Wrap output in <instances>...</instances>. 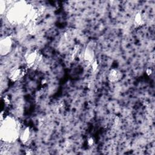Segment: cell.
I'll return each instance as SVG.
<instances>
[{
    "label": "cell",
    "instance_id": "obj_5",
    "mask_svg": "<svg viewBox=\"0 0 155 155\" xmlns=\"http://www.w3.org/2000/svg\"><path fill=\"white\" fill-rule=\"evenodd\" d=\"M32 137H33L32 130L29 127H25L22 130H21L19 138L23 144L27 145L30 142L31 140Z\"/></svg>",
    "mask_w": 155,
    "mask_h": 155
},
{
    "label": "cell",
    "instance_id": "obj_3",
    "mask_svg": "<svg viewBox=\"0 0 155 155\" xmlns=\"http://www.w3.org/2000/svg\"><path fill=\"white\" fill-rule=\"evenodd\" d=\"M27 10L25 8V4H20L19 2L15 4L13 7L11 8L10 15L14 20L21 19L23 18H25Z\"/></svg>",
    "mask_w": 155,
    "mask_h": 155
},
{
    "label": "cell",
    "instance_id": "obj_8",
    "mask_svg": "<svg viewBox=\"0 0 155 155\" xmlns=\"http://www.w3.org/2000/svg\"><path fill=\"white\" fill-rule=\"evenodd\" d=\"M145 23V15L142 12H138L134 18V25L136 27H141Z\"/></svg>",
    "mask_w": 155,
    "mask_h": 155
},
{
    "label": "cell",
    "instance_id": "obj_9",
    "mask_svg": "<svg viewBox=\"0 0 155 155\" xmlns=\"http://www.w3.org/2000/svg\"><path fill=\"white\" fill-rule=\"evenodd\" d=\"M94 58V51L91 48H87L84 51V58L86 61L88 62H93V59Z\"/></svg>",
    "mask_w": 155,
    "mask_h": 155
},
{
    "label": "cell",
    "instance_id": "obj_2",
    "mask_svg": "<svg viewBox=\"0 0 155 155\" xmlns=\"http://www.w3.org/2000/svg\"><path fill=\"white\" fill-rule=\"evenodd\" d=\"M42 60V54L38 50H32L27 53L25 57V61L27 66L33 68L40 63Z\"/></svg>",
    "mask_w": 155,
    "mask_h": 155
},
{
    "label": "cell",
    "instance_id": "obj_6",
    "mask_svg": "<svg viewBox=\"0 0 155 155\" xmlns=\"http://www.w3.org/2000/svg\"><path fill=\"white\" fill-rule=\"evenodd\" d=\"M122 78V72L116 68H113L110 70L108 74V79L110 82L116 83L119 82Z\"/></svg>",
    "mask_w": 155,
    "mask_h": 155
},
{
    "label": "cell",
    "instance_id": "obj_7",
    "mask_svg": "<svg viewBox=\"0 0 155 155\" xmlns=\"http://www.w3.org/2000/svg\"><path fill=\"white\" fill-rule=\"evenodd\" d=\"M25 74V71L23 68H15L11 71L9 74V78L10 79L13 81L15 82L20 79Z\"/></svg>",
    "mask_w": 155,
    "mask_h": 155
},
{
    "label": "cell",
    "instance_id": "obj_4",
    "mask_svg": "<svg viewBox=\"0 0 155 155\" xmlns=\"http://www.w3.org/2000/svg\"><path fill=\"white\" fill-rule=\"evenodd\" d=\"M13 46V40L10 36L5 37L1 39L0 48L1 53L2 55H5L8 54L12 50Z\"/></svg>",
    "mask_w": 155,
    "mask_h": 155
},
{
    "label": "cell",
    "instance_id": "obj_10",
    "mask_svg": "<svg viewBox=\"0 0 155 155\" xmlns=\"http://www.w3.org/2000/svg\"><path fill=\"white\" fill-rule=\"evenodd\" d=\"M88 143H89V144H90V145L92 144L93 142V139H92V138H90V139H88Z\"/></svg>",
    "mask_w": 155,
    "mask_h": 155
},
{
    "label": "cell",
    "instance_id": "obj_1",
    "mask_svg": "<svg viewBox=\"0 0 155 155\" xmlns=\"http://www.w3.org/2000/svg\"><path fill=\"white\" fill-rule=\"evenodd\" d=\"M19 122L13 118H6L1 125V134L6 141L11 142L19 137L21 133Z\"/></svg>",
    "mask_w": 155,
    "mask_h": 155
}]
</instances>
